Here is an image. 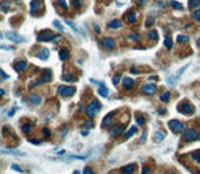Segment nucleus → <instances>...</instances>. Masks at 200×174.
<instances>
[{
	"mask_svg": "<svg viewBox=\"0 0 200 174\" xmlns=\"http://www.w3.org/2000/svg\"><path fill=\"white\" fill-rule=\"evenodd\" d=\"M57 3H59V6L62 7L64 11L68 10V6H67V3H65V0H57Z\"/></svg>",
	"mask_w": 200,
	"mask_h": 174,
	"instance_id": "obj_33",
	"label": "nucleus"
},
{
	"mask_svg": "<svg viewBox=\"0 0 200 174\" xmlns=\"http://www.w3.org/2000/svg\"><path fill=\"white\" fill-rule=\"evenodd\" d=\"M170 174H176V173H170Z\"/></svg>",
	"mask_w": 200,
	"mask_h": 174,
	"instance_id": "obj_57",
	"label": "nucleus"
},
{
	"mask_svg": "<svg viewBox=\"0 0 200 174\" xmlns=\"http://www.w3.org/2000/svg\"><path fill=\"white\" fill-rule=\"evenodd\" d=\"M192 18H193L195 20H200V8H197V10L192 14Z\"/></svg>",
	"mask_w": 200,
	"mask_h": 174,
	"instance_id": "obj_35",
	"label": "nucleus"
},
{
	"mask_svg": "<svg viewBox=\"0 0 200 174\" xmlns=\"http://www.w3.org/2000/svg\"><path fill=\"white\" fill-rule=\"evenodd\" d=\"M101 107H102V105H101V103L98 102L97 99H94L93 102H91L90 105L86 107V114H87L89 117H94L98 112H100Z\"/></svg>",
	"mask_w": 200,
	"mask_h": 174,
	"instance_id": "obj_1",
	"label": "nucleus"
},
{
	"mask_svg": "<svg viewBox=\"0 0 200 174\" xmlns=\"http://www.w3.org/2000/svg\"><path fill=\"white\" fill-rule=\"evenodd\" d=\"M159 99H161L162 102H168V101L170 99V93H169V91H165L161 97H159Z\"/></svg>",
	"mask_w": 200,
	"mask_h": 174,
	"instance_id": "obj_27",
	"label": "nucleus"
},
{
	"mask_svg": "<svg viewBox=\"0 0 200 174\" xmlns=\"http://www.w3.org/2000/svg\"><path fill=\"white\" fill-rule=\"evenodd\" d=\"M170 6L173 7V8H178V10H182V4L176 3V1H170Z\"/></svg>",
	"mask_w": 200,
	"mask_h": 174,
	"instance_id": "obj_37",
	"label": "nucleus"
},
{
	"mask_svg": "<svg viewBox=\"0 0 200 174\" xmlns=\"http://www.w3.org/2000/svg\"><path fill=\"white\" fill-rule=\"evenodd\" d=\"M15 69L18 72H23L27 69V63L25 60H21V61H16L15 63Z\"/></svg>",
	"mask_w": 200,
	"mask_h": 174,
	"instance_id": "obj_13",
	"label": "nucleus"
},
{
	"mask_svg": "<svg viewBox=\"0 0 200 174\" xmlns=\"http://www.w3.org/2000/svg\"><path fill=\"white\" fill-rule=\"evenodd\" d=\"M63 80H74V75L72 74H64L63 75Z\"/></svg>",
	"mask_w": 200,
	"mask_h": 174,
	"instance_id": "obj_36",
	"label": "nucleus"
},
{
	"mask_svg": "<svg viewBox=\"0 0 200 174\" xmlns=\"http://www.w3.org/2000/svg\"><path fill=\"white\" fill-rule=\"evenodd\" d=\"M74 174H81V173H79V171H74Z\"/></svg>",
	"mask_w": 200,
	"mask_h": 174,
	"instance_id": "obj_56",
	"label": "nucleus"
},
{
	"mask_svg": "<svg viewBox=\"0 0 200 174\" xmlns=\"http://www.w3.org/2000/svg\"><path fill=\"white\" fill-rule=\"evenodd\" d=\"M165 46H166L168 49L173 48V41H171L170 37H166V38H165Z\"/></svg>",
	"mask_w": 200,
	"mask_h": 174,
	"instance_id": "obj_29",
	"label": "nucleus"
},
{
	"mask_svg": "<svg viewBox=\"0 0 200 174\" xmlns=\"http://www.w3.org/2000/svg\"><path fill=\"white\" fill-rule=\"evenodd\" d=\"M53 25H55L56 27H57V29L60 30V31H63V30H64V27H63V26L60 25V23H59V20H55V22H53Z\"/></svg>",
	"mask_w": 200,
	"mask_h": 174,
	"instance_id": "obj_41",
	"label": "nucleus"
},
{
	"mask_svg": "<svg viewBox=\"0 0 200 174\" xmlns=\"http://www.w3.org/2000/svg\"><path fill=\"white\" fill-rule=\"evenodd\" d=\"M133 84H135V80L131 79V77H124L123 79V86L125 90H129V88H132Z\"/></svg>",
	"mask_w": 200,
	"mask_h": 174,
	"instance_id": "obj_14",
	"label": "nucleus"
},
{
	"mask_svg": "<svg viewBox=\"0 0 200 174\" xmlns=\"http://www.w3.org/2000/svg\"><path fill=\"white\" fill-rule=\"evenodd\" d=\"M72 3V7H74L75 10H79V8H82V6H83V0H71Z\"/></svg>",
	"mask_w": 200,
	"mask_h": 174,
	"instance_id": "obj_24",
	"label": "nucleus"
},
{
	"mask_svg": "<svg viewBox=\"0 0 200 174\" xmlns=\"http://www.w3.org/2000/svg\"><path fill=\"white\" fill-rule=\"evenodd\" d=\"M177 110L180 113H182V114H193V112H195V109H193V106H192V105H190L189 102H187V101H184V102H181L180 105H178L177 106Z\"/></svg>",
	"mask_w": 200,
	"mask_h": 174,
	"instance_id": "obj_3",
	"label": "nucleus"
},
{
	"mask_svg": "<svg viewBox=\"0 0 200 174\" xmlns=\"http://www.w3.org/2000/svg\"><path fill=\"white\" fill-rule=\"evenodd\" d=\"M8 6H10V3H8V0H7V1H4V3L0 4V8H1L3 11H7V7H8Z\"/></svg>",
	"mask_w": 200,
	"mask_h": 174,
	"instance_id": "obj_39",
	"label": "nucleus"
},
{
	"mask_svg": "<svg viewBox=\"0 0 200 174\" xmlns=\"http://www.w3.org/2000/svg\"><path fill=\"white\" fill-rule=\"evenodd\" d=\"M142 174H151V169H150V167H143Z\"/></svg>",
	"mask_w": 200,
	"mask_h": 174,
	"instance_id": "obj_46",
	"label": "nucleus"
},
{
	"mask_svg": "<svg viewBox=\"0 0 200 174\" xmlns=\"http://www.w3.org/2000/svg\"><path fill=\"white\" fill-rule=\"evenodd\" d=\"M197 46H200V38L197 39Z\"/></svg>",
	"mask_w": 200,
	"mask_h": 174,
	"instance_id": "obj_55",
	"label": "nucleus"
},
{
	"mask_svg": "<svg viewBox=\"0 0 200 174\" xmlns=\"http://www.w3.org/2000/svg\"><path fill=\"white\" fill-rule=\"evenodd\" d=\"M124 131V125L123 124H119V125H114L112 129H110V135L113 136V137H116V136H119L120 133H123Z\"/></svg>",
	"mask_w": 200,
	"mask_h": 174,
	"instance_id": "obj_10",
	"label": "nucleus"
},
{
	"mask_svg": "<svg viewBox=\"0 0 200 174\" xmlns=\"http://www.w3.org/2000/svg\"><path fill=\"white\" fill-rule=\"evenodd\" d=\"M146 137H147V133H143V135H142V137H140V142H142V143H144V140H146Z\"/></svg>",
	"mask_w": 200,
	"mask_h": 174,
	"instance_id": "obj_49",
	"label": "nucleus"
},
{
	"mask_svg": "<svg viewBox=\"0 0 200 174\" xmlns=\"http://www.w3.org/2000/svg\"><path fill=\"white\" fill-rule=\"evenodd\" d=\"M53 39H55V36H53V33H51V31H42L38 36V41H41V42L53 41Z\"/></svg>",
	"mask_w": 200,
	"mask_h": 174,
	"instance_id": "obj_9",
	"label": "nucleus"
},
{
	"mask_svg": "<svg viewBox=\"0 0 200 174\" xmlns=\"http://www.w3.org/2000/svg\"><path fill=\"white\" fill-rule=\"evenodd\" d=\"M0 74H1V79H3V80H6V79H7V75L4 74L3 71H0Z\"/></svg>",
	"mask_w": 200,
	"mask_h": 174,
	"instance_id": "obj_52",
	"label": "nucleus"
},
{
	"mask_svg": "<svg viewBox=\"0 0 200 174\" xmlns=\"http://www.w3.org/2000/svg\"><path fill=\"white\" fill-rule=\"evenodd\" d=\"M190 156H192V159H193L196 163H200V154H199V152H192Z\"/></svg>",
	"mask_w": 200,
	"mask_h": 174,
	"instance_id": "obj_30",
	"label": "nucleus"
},
{
	"mask_svg": "<svg viewBox=\"0 0 200 174\" xmlns=\"http://www.w3.org/2000/svg\"><path fill=\"white\" fill-rule=\"evenodd\" d=\"M144 3H146V0H136V4H138V6H143Z\"/></svg>",
	"mask_w": 200,
	"mask_h": 174,
	"instance_id": "obj_48",
	"label": "nucleus"
},
{
	"mask_svg": "<svg viewBox=\"0 0 200 174\" xmlns=\"http://www.w3.org/2000/svg\"><path fill=\"white\" fill-rule=\"evenodd\" d=\"M37 56H38V58H41V60H46V58L49 57V50L46 48H42L38 50Z\"/></svg>",
	"mask_w": 200,
	"mask_h": 174,
	"instance_id": "obj_17",
	"label": "nucleus"
},
{
	"mask_svg": "<svg viewBox=\"0 0 200 174\" xmlns=\"http://www.w3.org/2000/svg\"><path fill=\"white\" fill-rule=\"evenodd\" d=\"M6 37L10 41H12V42H26V38L25 37H22V36H19V34H16V33H7L6 34Z\"/></svg>",
	"mask_w": 200,
	"mask_h": 174,
	"instance_id": "obj_8",
	"label": "nucleus"
},
{
	"mask_svg": "<svg viewBox=\"0 0 200 174\" xmlns=\"http://www.w3.org/2000/svg\"><path fill=\"white\" fill-rule=\"evenodd\" d=\"M136 121H138V124H143L146 120H144V117H143V116H140V114H136Z\"/></svg>",
	"mask_w": 200,
	"mask_h": 174,
	"instance_id": "obj_38",
	"label": "nucleus"
},
{
	"mask_svg": "<svg viewBox=\"0 0 200 174\" xmlns=\"http://www.w3.org/2000/svg\"><path fill=\"white\" fill-rule=\"evenodd\" d=\"M98 94H100L101 97H103V98H106L108 95H109V91H108V88L103 84H101L100 86V88H98Z\"/></svg>",
	"mask_w": 200,
	"mask_h": 174,
	"instance_id": "obj_18",
	"label": "nucleus"
},
{
	"mask_svg": "<svg viewBox=\"0 0 200 174\" xmlns=\"http://www.w3.org/2000/svg\"><path fill=\"white\" fill-rule=\"evenodd\" d=\"M120 76H121V75H116V76L113 77V84H119V82H120Z\"/></svg>",
	"mask_w": 200,
	"mask_h": 174,
	"instance_id": "obj_43",
	"label": "nucleus"
},
{
	"mask_svg": "<svg viewBox=\"0 0 200 174\" xmlns=\"http://www.w3.org/2000/svg\"><path fill=\"white\" fill-rule=\"evenodd\" d=\"M59 55H60V58H62L63 61H65V60H68V57H70V52H68L67 49H62V50L59 52Z\"/></svg>",
	"mask_w": 200,
	"mask_h": 174,
	"instance_id": "obj_21",
	"label": "nucleus"
},
{
	"mask_svg": "<svg viewBox=\"0 0 200 174\" xmlns=\"http://www.w3.org/2000/svg\"><path fill=\"white\" fill-rule=\"evenodd\" d=\"M147 36H149L151 39H155V41L158 39V33H157V30H151V31H149V33H147Z\"/></svg>",
	"mask_w": 200,
	"mask_h": 174,
	"instance_id": "obj_28",
	"label": "nucleus"
},
{
	"mask_svg": "<svg viewBox=\"0 0 200 174\" xmlns=\"http://www.w3.org/2000/svg\"><path fill=\"white\" fill-rule=\"evenodd\" d=\"M187 67H188V65H184V67L181 68L180 71H178V72H177V75H176V77H180V75H181V74H182V72H184V71H185V69H187Z\"/></svg>",
	"mask_w": 200,
	"mask_h": 174,
	"instance_id": "obj_45",
	"label": "nucleus"
},
{
	"mask_svg": "<svg viewBox=\"0 0 200 174\" xmlns=\"http://www.w3.org/2000/svg\"><path fill=\"white\" fill-rule=\"evenodd\" d=\"M131 72H132V74H138V69H135V68H131Z\"/></svg>",
	"mask_w": 200,
	"mask_h": 174,
	"instance_id": "obj_54",
	"label": "nucleus"
},
{
	"mask_svg": "<svg viewBox=\"0 0 200 174\" xmlns=\"http://www.w3.org/2000/svg\"><path fill=\"white\" fill-rule=\"evenodd\" d=\"M169 128L173 131V132H182V131H185V125L181 121H178V120H170L169 121Z\"/></svg>",
	"mask_w": 200,
	"mask_h": 174,
	"instance_id": "obj_4",
	"label": "nucleus"
},
{
	"mask_svg": "<svg viewBox=\"0 0 200 174\" xmlns=\"http://www.w3.org/2000/svg\"><path fill=\"white\" fill-rule=\"evenodd\" d=\"M129 38H131V39H133V41H139V39H140V36H139V34H135V33H133V34H129Z\"/></svg>",
	"mask_w": 200,
	"mask_h": 174,
	"instance_id": "obj_40",
	"label": "nucleus"
},
{
	"mask_svg": "<svg viewBox=\"0 0 200 174\" xmlns=\"http://www.w3.org/2000/svg\"><path fill=\"white\" fill-rule=\"evenodd\" d=\"M163 139H165V132H163V131H155V133H154V142L161 143V142H163Z\"/></svg>",
	"mask_w": 200,
	"mask_h": 174,
	"instance_id": "obj_16",
	"label": "nucleus"
},
{
	"mask_svg": "<svg viewBox=\"0 0 200 174\" xmlns=\"http://www.w3.org/2000/svg\"><path fill=\"white\" fill-rule=\"evenodd\" d=\"M136 131H138V128H136V126H131V128L128 129V132H127L125 135H124V139H125V140H128V139L131 137L132 135H135Z\"/></svg>",
	"mask_w": 200,
	"mask_h": 174,
	"instance_id": "obj_20",
	"label": "nucleus"
},
{
	"mask_svg": "<svg viewBox=\"0 0 200 174\" xmlns=\"http://www.w3.org/2000/svg\"><path fill=\"white\" fill-rule=\"evenodd\" d=\"M113 114L114 113H109L105 118H103V121H102V126H106V125H109L110 123H112V120H113Z\"/></svg>",
	"mask_w": 200,
	"mask_h": 174,
	"instance_id": "obj_22",
	"label": "nucleus"
},
{
	"mask_svg": "<svg viewBox=\"0 0 200 174\" xmlns=\"http://www.w3.org/2000/svg\"><path fill=\"white\" fill-rule=\"evenodd\" d=\"M189 37L188 36H177V42H188Z\"/></svg>",
	"mask_w": 200,
	"mask_h": 174,
	"instance_id": "obj_34",
	"label": "nucleus"
},
{
	"mask_svg": "<svg viewBox=\"0 0 200 174\" xmlns=\"http://www.w3.org/2000/svg\"><path fill=\"white\" fill-rule=\"evenodd\" d=\"M86 126H93V121H87V123H86Z\"/></svg>",
	"mask_w": 200,
	"mask_h": 174,
	"instance_id": "obj_53",
	"label": "nucleus"
},
{
	"mask_svg": "<svg viewBox=\"0 0 200 174\" xmlns=\"http://www.w3.org/2000/svg\"><path fill=\"white\" fill-rule=\"evenodd\" d=\"M109 27L110 29H120V27H121V22H120V20H112V22L109 23Z\"/></svg>",
	"mask_w": 200,
	"mask_h": 174,
	"instance_id": "obj_25",
	"label": "nucleus"
},
{
	"mask_svg": "<svg viewBox=\"0 0 200 174\" xmlns=\"http://www.w3.org/2000/svg\"><path fill=\"white\" fill-rule=\"evenodd\" d=\"M102 46L105 49H113V48H114V39L110 38V37L103 38L102 39Z\"/></svg>",
	"mask_w": 200,
	"mask_h": 174,
	"instance_id": "obj_12",
	"label": "nucleus"
},
{
	"mask_svg": "<svg viewBox=\"0 0 200 174\" xmlns=\"http://www.w3.org/2000/svg\"><path fill=\"white\" fill-rule=\"evenodd\" d=\"M40 7H41V4H40L38 0H32V3H30V12L37 14V11L40 10Z\"/></svg>",
	"mask_w": 200,
	"mask_h": 174,
	"instance_id": "obj_15",
	"label": "nucleus"
},
{
	"mask_svg": "<svg viewBox=\"0 0 200 174\" xmlns=\"http://www.w3.org/2000/svg\"><path fill=\"white\" fill-rule=\"evenodd\" d=\"M44 135L46 136V137H49V136H51V131H49V129H44Z\"/></svg>",
	"mask_w": 200,
	"mask_h": 174,
	"instance_id": "obj_47",
	"label": "nucleus"
},
{
	"mask_svg": "<svg viewBox=\"0 0 200 174\" xmlns=\"http://www.w3.org/2000/svg\"><path fill=\"white\" fill-rule=\"evenodd\" d=\"M142 91L144 94H147V95H152V94L157 93V86L152 83H146V84H143Z\"/></svg>",
	"mask_w": 200,
	"mask_h": 174,
	"instance_id": "obj_7",
	"label": "nucleus"
},
{
	"mask_svg": "<svg viewBox=\"0 0 200 174\" xmlns=\"http://www.w3.org/2000/svg\"><path fill=\"white\" fill-rule=\"evenodd\" d=\"M22 131L25 133L30 132V131H32V124H23V125H22Z\"/></svg>",
	"mask_w": 200,
	"mask_h": 174,
	"instance_id": "obj_32",
	"label": "nucleus"
},
{
	"mask_svg": "<svg viewBox=\"0 0 200 174\" xmlns=\"http://www.w3.org/2000/svg\"><path fill=\"white\" fill-rule=\"evenodd\" d=\"M184 139L187 142H195L199 139V133H197L196 129H188V131H185Z\"/></svg>",
	"mask_w": 200,
	"mask_h": 174,
	"instance_id": "obj_6",
	"label": "nucleus"
},
{
	"mask_svg": "<svg viewBox=\"0 0 200 174\" xmlns=\"http://www.w3.org/2000/svg\"><path fill=\"white\" fill-rule=\"evenodd\" d=\"M65 23H67V25L70 26V27H71L72 30H75V31H76V33H79V29H78L76 26H75L74 23H72V22H71V20H70V19H65Z\"/></svg>",
	"mask_w": 200,
	"mask_h": 174,
	"instance_id": "obj_31",
	"label": "nucleus"
},
{
	"mask_svg": "<svg viewBox=\"0 0 200 174\" xmlns=\"http://www.w3.org/2000/svg\"><path fill=\"white\" fill-rule=\"evenodd\" d=\"M30 142H32L33 144H40V143H41V140H37V139H33V140H30Z\"/></svg>",
	"mask_w": 200,
	"mask_h": 174,
	"instance_id": "obj_50",
	"label": "nucleus"
},
{
	"mask_svg": "<svg viewBox=\"0 0 200 174\" xmlns=\"http://www.w3.org/2000/svg\"><path fill=\"white\" fill-rule=\"evenodd\" d=\"M188 7H189L190 10H193V8H199V7H200V0H189Z\"/></svg>",
	"mask_w": 200,
	"mask_h": 174,
	"instance_id": "obj_23",
	"label": "nucleus"
},
{
	"mask_svg": "<svg viewBox=\"0 0 200 174\" xmlns=\"http://www.w3.org/2000/svg\"><path fill=\"white\" fill-rule=\"evenodd\" d=\"M109 174H114V173H109Z\"/></svg>",
	"mask_w": 200,
	"mask_h": 174,
	"instance_id": "obj_58",
	"label": "nucleus"
},
{
	"mask_svg": "<svg viewBox=\"0 0 200 174\" xmlns=\"http://www.w3.org/2000/svg\"><path fill=\"white\" fill-rule=\"evenodd\" d=\"M52 76H53V74H52L51 69H45V71H44V74H42V77H40L38 80H36V82H32V83L29 84V87H33V86H36V84H44V83H46V82L52 80Z\"/></svg>",
	"mask_w": 200,
	"mask_h": 174,
	"instance_id": "obj_2",
	"label": "nucleus"
},
{
	"mask_svg": "<svg viewBox=\"0 0 200 174\" xmlns=\"http://www.w3.org/2000/svg\"><path fill=\"white\" fill-rule=\"evenodd\" d=\"M127 20H128L129 23L136 22V15H135V12H133V11H131V12L127 15Z\"/></svg>",
	"mask_w": 200,
	"mask_h": 174,
	"instance_id": "obj_26",
	"label": "nucleus"
},
{
	"mask_svg": "<svg viewBox=\"0 0 200 174\" xmlns=\"http://www.w3.org/2000/svg\"><path fill=\"white\" fill-rule=\"evenodd\" d=\"M59 94H60L63 98L71 97V95H74V94H75V87H72V86H60V87H59Z\"/></svg>",
	"mask_w": 200,
	"mask_h": 174,
	"instance_id": "obj_5",
	"label": "nucleus"
},
{
	"mask_svg": "<svg viewBox=\"0 0 200 174\" xmlns=\"http://www.w3.org/2000/svg\"><path fill=\"white\" fill-rule=\"evenodd\" d=\"M27 101H29L32 105L37 106V105H40V103H41V97H40L38 94H30L29 98H27Z\"/></svg>",
	"mask_w": 200,
	"mask_h": 174,
	"instance_id": "obj_11",
	"label": "nucleus"
},
{
	"mask_svg": "<svg viewBox=\"0 0 200 174\" xmlns=\"http://www.w3.org/2000/svg\"><path fill=\"white\" fill-rule=\"evenodd\" d=\"M12 169H14V170H16V171H19V173H23V170L21 167H18V166H12Z\"/></svg>",
	"mask_w": 200,
	"mask_h": 174,
	"instance_id": "obj_51",
	"label": "nucleus"
},
{
	"mask_svg": "<svg viewBox=\"0 0 200 174\" xmlns=\"http://www.w3.org/2000/svg\"><path fill=\"white\" fill-rule=\"evenodd\" d=\"M133 171H135V164L131 163L128 164V166H125V167H123V174H133Z\"/></svg>",
	"mask_w": 200,
	"mask_h": 174,
	"instance_id": "obj_19",
	"label": "nucleus"
},
{
	"mask_svg": "<svg viewBox=\"0 0 200 174\" xmlns=\"http://www.w3.org/2000/svg\"><path fill=\"white\" fill-rule=\"evenodd\" d=\"M152 23H154V18H152V16H150L149 19H147V22H146V26H147V27H150Z\"/></svg>",
	"mask_w": 200,
	"mask_h": 174,
	"instance_id": "obj_42",
	"label": "nucleus"
},
{
	"mask_svg": "<svg viewBox=\"0 0 200 174\" xmlns=\"http://www.w3.org/2000/svg\"><path fill=\"white\" fill-rule=\"evenodd\" d=\"M83 174H94V171H93V169H90V167H84Z\"/></svg>",
	"mask_w": 200,
	"mask_h": 174,
	"instance_id": "obj_44",
	"label": "nucleus"
}]
</instances>
